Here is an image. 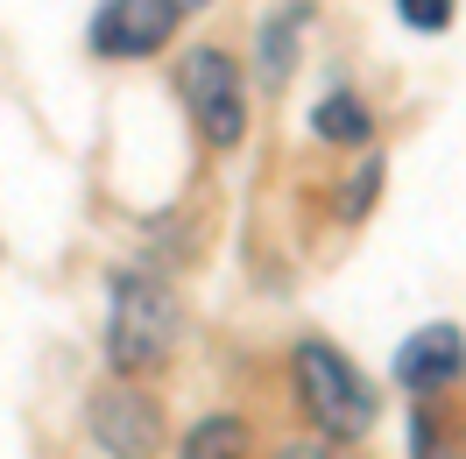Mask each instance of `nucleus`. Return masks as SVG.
<instances>
[{"label":"nucleus","instance_id":"obj_1","mask_svg":"<svg viewBox=\"0 0 466 459\" xmlns=\"http://www.w3.org/2000/svg\"><path fill=\"white\" fill-rule=\"evenodd\" d=\"M177 346V297L148 269H114L106 283V361L114 374H156Z\"/></svg>","mask_w":466,"mask_h":459},{"label":"nucleus","instance_id":"obj_2","mask_svg":"<svg viewBox=\"0 0 466 459\" xmlns=\"http://www.w3.org/2000/svg\"><path fill=\"white\" fill-rule=\"evenodd\" d=\"M290 368H297L304 417H311L325 438H368V424H375V389H368V374L353 368L339 346L304 340L290 353Z\"/></svg>","mask_w":466,"mask_h":459},{"label":"nucleus","instance_id":"obj_10","mask_svg":"<svg viewBox=\"0 0 466 459\" xmlns=\"http://www.w3.org/2000/svg\"><path fill=\"white\" fill-rule=\"evenodd\" d=\"M410 445H417V459H460V445H445V438H438V424L424 417V410L410 417Z\"/></svg>","mask_w":466,"mask_h":459},{"label":"nucleus","instance_id":"obj_7","mask_svg":"<svg viewBox=\"0 0 466 459\" xmlns=\"http://www.w3.org/2000/svg\"><path fill=\"white\" fill-rule=\"evenodd\" d=\"M177 459H248V424L240 417H198L184 431Z\"/></svg>","mask_w":466,"mask_h":459},{"label":"nucleus","instance_id":"obj_6","mask_svg":"<svg viewBox=\"0 0 466 459\" xmlns=\"http://www.w3.org/2000/svg\"><path fill=\"white\" fill-rule=\"evenodd\" d=\"M460 374H466V332L460 325H417L396 346V382L417 389V396H431V389L460 382Z\"/></svg>","mask_w":466,"mask_h":459},{"label":"nucleus","instance_id":"obj_5","mask_svg":"<svg viewBox=\"0 0 466 459\" xmlns=\"http://www.w3.org/2000/svg\"><path fill=\"white\" fill-rule=\"evenodd\" d=\"M177 22H184L177 0H106L92 15V50L99 57H148L177 36Z\"/></svg>","mask_w":466,"mask_h":459},{"label":"nucleus","instance_id":"obj_13","mask_svg":"<svg viewBox=\"0 0 466 459\" xmlns=\"http://www.w3.org/2000/svg\"><path fill=\"white\" fill-rule=\"evenodd\" d=\"M276 459H332V453H325L319 438H297V445H283V453H276Z\"/></svg>","mask_w":466,"mask_h":459},{"label":"nucleus","instance_id":"obj_3","mask_svg":"<svg viewBox=\"0 0 466 459\" xmlns=\"http://www.w3.org/2000/svg\"><path fill=\"white\" fill-rule=\"evenodd\" d=\"M177 99H184L205 148H233L248 135V86H240V64L227 50H184L177 57Z\"/></svg>","mask_w":466,"mask_h":459},{"label":"nucleus","instance_id":"obj_12","mask_svg":"<svg viewBox=\"0 0 466 459\" xmlns=\"http://www.w3.org/2000/svg\"><path fill=\"white\" fill-rule=\"evenodd\" d=\"M396 7L410 29H445V15H452V0H396Z\"/></svg>","mask_w":466,"mask_h":459},{"label":"nucleus","instance_id":"obj_14","mask_svg":"<svg viewBox=\"0 0 466 459\" xmlns=\"http://www.w3.org/2000/svg\"><path fill=\"white\" fill-rule=\"evenodd\" d=\"M177 7H184V15H198V7H205V0H177Z\"/></svg>","mask_w":466,"mask_h":459},{"label":"nucleus","instance_id":"obj_8","mask_svg":"<svg viewBox=\"0 0 466 459\" xmlns=\"http://www.w3.org/2000/svg\"><path fill=\"white\" fill-rule=\"evenodd\" d=\"M311 128H319V142H368V135H375V120H368V107H360L353 92H325Z\"/></svg>","mask_w":466,"mask_h":459},{"label":"nucleus","instance_id":"obj_4","mask_svg":"<svg viewBox=\"0 0 466 459\" xmlns=\"http://www.w3.org/2000/svg\"><path fill=\"white\" fill-rule=\"evenodd\" d=\"M86 431L106 459H156L163 453V410L135 389V382H99L86 403Z\"/></svg>","mask_w":466,"mask_h":459},{"label":"nucleus","instance_id":"obj_9","mask_svg":"<svg viewBox=\"0 0 466 459\" xmlns=\"http://www.w3.org/2000/svg\"><path fill=\"white\" fill-rule=\"evenodd\" d=\"M297 29H304V7H283V15H268L262 29V78H283L297 57Z\"/></svg>","mask_w":466,"mask_h":459},{"label":"nucleus","instance_id":"obj_11","mask_svg":"<svg viewBox=\"0 0 466 459\" xmlns=\"http://www.w3.org/2000/svg\"><path fill=\"white\" fill-rule=\"evenodd\" d=\"M375 191H381V156H368L360 163V177H353V199H347V219H360L368 205H375Z\"/></svg>","mask_w":466,"mask_h":459}]
</instances>
